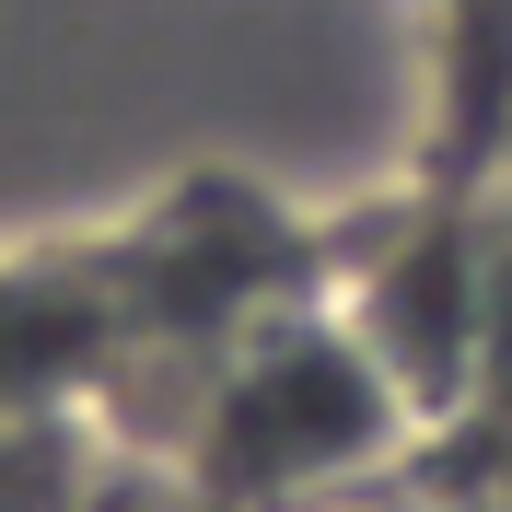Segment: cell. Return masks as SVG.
Wrapping results in <instances>:
<instances>
[{"mask_svg":"<svg viewBox=\"0 0 512 512\" xmlns=\"http://www.w3.org/2000/svg\"><path fill=\"white\" fill-rule=\"evenodd\" d=\"M117 233V303H128V361L105 396V443L163 454L175 419L233 338L291 315L326 268V210L280 198L256 163H175L140 198L105 210Z\"/></svg>","mask_w":512,"mask_h":512,"instance_id":"1","label":"cell"},{"mask_svg":"<svg viewBox=\"0 0 512 512\" xmlns=\"http://www.w3.org/2000/svg\"><path fill=\"white\" fill-rule=\"evenodd\" d=\"M419 443L431 431L396 396V373L338 326L326 291H303L291 315L222 350V373L175 419L163 466H187L222 512H361L419 478Z\"/></svg>","mask_w":512,"mask_h":512,"instance_id":"2","label":"cell"},{"mask_svg":"<svg viewBox=\"0 0 512 512\" xmlns=\"http://www.w3.org/2000/svg\"><path fill=\"white\" fill-rule=\"evenodd\" d=\"M478 280H489V175H443V163H396L373 187L326 210V268L315 291L338 303L361 350L396 373L419 431H443L454 384H466V338H478ZM431 454V443H419Z\"/></svg>","mask_w":512,"mask_h":512,"instance_id":"3","label":"cell"},{"mask_svg":"<svg viewBox=\"0 0 512 512\" xmlns=\"http://www.w3.org/2000/svg\"><path fill=\"white\" fill-rule=\"evenodd\" d=\"M128 361V303H117V233L105 210L0 233V431H105Z\"/></svg>","mask_w":512,"mask_h":512,"instance_id":"4","label":"cell"},{"mask_svg":"<svg viewBox=\"0 0 512 512\" xmlns=\"http://www.w3.org/2000/svg\"><path fill=\"white\" fill-rule=\"evenodd\" d=\"M419 24V128L408 152L443 175H489L512 117V0H408Z\"/></svg>","mask_w":512,"mask_h":512,"instance_id":"5","label":"cell"},{"mask_svg":"<svg viewBox=\"0 0 512 512\" xmlns=\"http://www.w3.org/2000/svg\"><path fill=\"white\" fill-rule=\"evenodd\" d=\"M489 478H512V187H489V280H478L466 384L419 454V489H489Z\"/></svg>","mask_w":512,"mask_h":512,"instance_id":"6","label":"cell"},{"mask_svg":"<svg viewBox=\"0 0 512 512\" xmlns=\"http://www.w3.org/2000/svg\"><path fill=\"white\" fill-rule=\"evenodd\" d=\"M94 443L105 431H82V419H59V431H0V512H70L82 478H94Z\"/></svg>","mask_w":512,"mask_h":512,"instance_id":"7","label":"cell"},{"mask_svg":"<svg viewBox=\"0 0 512 512\" xmlns=\"http://www.w3.org/2000/svg\"><path fill=\"white\" fill-rule=\"evenodd\" d=\"M70 512H222L187 466H163V454H128V443H94V478Z\"/></svg>","mask_w":512,"mask_h":512,"instance_id":"8","label":"cell"},{"mask_svg":"<svg viewBox=\"0 0 512 512\" xmlns=\"http://www.w3.org/2000/svg\"><path fill=\"white\" fill-rule=\"evenodd\" d=\"M489 187H512V117H501V163H489Z\"/></svg>","mask_w":512,"mask_h":512,"instance_id":"9","label":"cell"},{"mask_svg":"<svg viewBox=\"0 0 512 512\" xmlns=\"http://www.w3.org/2000/svg\"><path fill=\"white\" fill-rule=\"evenodd\" d=\"M361 512H431V501H419V489H396V501H361Z\"/></svg>","mask_w":512,"mask_h":512,"instance_id":"10","label":"cell"}]
</instances>
